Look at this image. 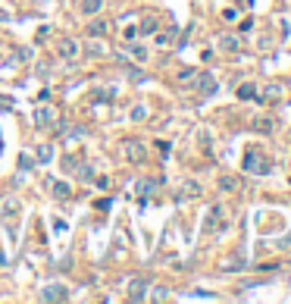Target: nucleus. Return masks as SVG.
Listing matches in <instances>:
<instances>
[{
    "label": "nucleus",
    "mask_w": 291,
    "mask_h": 304,
    "mask_svg": "<svg viewBox=\"0 0 291 304\" xmlns=\"http://www.w3.org/2000/svg\"><path fill=\"white\" fill-rule=\"evenodd\" d=\"M244 170H247V173H257V176H266V173H272V166L251 151V154H244Z\"/></svg>",
    "instance_id": "obj_1"
},
{
    "label": "nucleus",
    "mask_w": 291,
    "mask_h": 304,
    "mask_svg": "<svg viewBox=\"0 0 291 304\" xmlns=\"http://www.w3.org/2000/svg\"><path fill=\"white\" fill-rule=\"evenodd\" d=\"M41 298H44V301H66V298H69V289H66V285L63 282H54V285H47V289L44 292H41Z\"/></svg>",
    "instance_id": "obj_2"
},
{
    "label": "nucleus",
    "mask_w": 291,
    "mask_h": 304,
    "mask_svg": "<svg viewBox=\"0 0 291 304\" xmlns=\"http://www.w3.org/2000/svg\"><path fill=\"white\" fill-rule=\"evenodd\" d=\"M75 54H79V44H75L72 38H63V41H59V57H66V60H72Z\"/></svg>",
    "instance_id": "obj_3"
},
{
    "label": "nucleus",
    "mask_w": 291,
    "mask_h": 304,
    "mask_svg": "<svg viewBox=\"0 0 291 304\" xmlns=\"http://www.w3.org/2000/svg\"><path fill=\"white\" fill-rule=\"evenodd\" d=\"M107 31H110V22H104V19H94L88 25V38H100V35H107Z\"/></svg>",
    "instance_id": "obj_4"
},
{
    "label": "nucleus",
    "mask_w": 291,
    "mask_h": 304,
    "mask_svg": "<svg viewBox=\"0 0 291 304\" xmlns=\"http://www.w3.org/2000/svg\"><path fill=\"white\" fill-rule=\"evenodd\" d=\"M35 160L38 163H50V160H54V145H38L35 148Z\"/></svg>",
    "instance_id": "obj_5"
},
{
    "label": "nucleus",
    "mask_w": 291,
    "mask_h": 304,
    "mask_svg": "<svg viewBox=\"0 0 291 304\" xmlns=\"http://www.w3.org/2000/svg\"><path fill=\"white\" fill-rule=\"evenodd\" d=\"M54 122V110L50 107H41L38 113H35V125H50Z\"/></svg>",
    "instance_id": "obj_6"
},
{
    "label": "nucleus",
    "mask_w": 291,
    "mask_h": 304,
    "mask_svg": "<svg viewBox=\"0 0 291 304\" xmlns=\"http://www.w3.org/2000/svg\"><path fill=\"white\" fill-rule=\"evenodd\" d=\"M100 6H104V0H82V13L85 16H97Z\"/></svg>",
    "instance_id": "obj_7"
},
{
    "label": "nucleus",
    "mask_w": 291,
    "mask_h": 304,
    "mask_svg": "<svg viewBox=\"0 0 291 304\" xmlns=\"http://www.w3.org/2000/svg\"><path fill=\"white\" fill-rule=\"evenodd\" d=\"M198 88H201V94H213V91H216V82H213L210 75H201V79H198Z\"/></svg>",
    "instance_id": "obj_8"
},
{
    "label": "nucleus",
    "mask_w": 291,
    "mask_h": 304,
    "mask_svg": "<svg viewBox=\"0 0 291 304\" xmlns=\"http://www.w3.org/2000/svg\"><path fill=\"white\" fill-rule=\"evenodd\" d=\"M125 154L141 163V160H144V148H141V145H132V141H128V145H125Z\"/></svg>",
    "instance_id": "obj_9"
},
{
    "label": "nucleus",
    "mask_w": 291,
    "mask_h": 304,
    "mask_svg": "<svg viewBox=\"0 0 291 304\" xmlns=\"http://www.w3.org/2000/svg\"><path fill=\"white\" fill-rule=\"evenodd\" d=\"M144 285L147 279H132V298H144Z\"/></svg>",
    "instance_id": "obj_10"
},
{
    "label": "nucleus",
    "mask_w": 291,
    "mask_h": 304,
    "mask_svg": "<svg viewBox=\"0 0 291 304\" xmlns=\"http://www.w3.org/2000/svg\"><path fill=\"white\" fill-rule=\"evenodd\" d=\"M54 195L57 198H69V185H66V182H54Z\"/></svg>",
    "instance_id": "obj_11"
},
{
    "label": "nucleus",
    "mask_w": 291,
    "mask_h": 304,
    "mask_svg": "<svg viewBox=\"0 0 291 304\" xmlns=\"http://www.w3.org/2000/svg\"><path fill=\"white\" fill-rule=\"evenodd\" d=\"M219 185H222L226 191H235V188H238V182L232 179V176H222V179H219Z\"/></svg>",
    "instance_id": "obj_12"
},
{
    "label": "nucleus",
    "mask_w": 291,
    "mask_h": 304,
    "mask_svg": "<svg viewBox=\"0 0 291 304\" xmlns=\"http://www.w3.org/2000/svg\"><path fill=\"white\" fill-rule=\"evenodd\" d=\"M144 116H147V107H144V104H138V107H132V120H144Z\"/></svg>",
    "instance_id": "obj_13"
},
{
    "label": "nucleus",
    "mask_w": 291,
    "mask_h": 304,
    "mask_svg": "<svg viewBox=\"0 0 291 304\" xmlns=\"http://www.w3.org/2000/svg\"><path fill=\"white\" fill-rule=\"evenodd\" d=\"M79 176H82V179H94V170H91V166H82Z\"/></svg>",
    "instance_id": "obj_14"
},
{
    "label": "nucleus",
    "mask_w": 291,
    "mask_h": 304,
    "mask_svg": "<svg viewBox=\"0 0 291 304\" xmlns=\"http://www.w3.org/2000/svg\"><path fill=\"white\" fill-rule=\"evenodd\" d=\"M257 129H263V132H269V129H272V122H269V120H257Z\"/></svg>",
    "instance_id": "obj_15"
},
{
    "label": "nucleus",
    "mask_w": 291,
    "mask_h": 304,
    "mask_svg": "<svg viewBox=\"0 0 291 304\" xmlns=\"http://www.w3.org/2000/svg\"><path fill=\"white\" fill-rule=\"evenodd\" d=\"M132 54L138 57V60H144V57H147V54H144V47H138V44H132Z\"/></svg>",
    "instance_id": "obj_16"
},
{
    "label": "nucleus",
    "mask_w": 291,
    "mask_h": 304,
    "mask_svg": "<svg viewBox=\"0 0 291 304\" xmlns=\"http://www.w3.org/2000/svg\"><path fill=\"white\" fill-rule=\"evenodd\" d=\"M141 29H144V31H153V29H157V22H153V19H144Z\"/></svg>",
    "instance_id": "obj_17"
},
{
    "label": "nucleus",
    "mask_w": 291,
    "mask_h": 304,
    "mask_svg": "<svg viewBox=\"0 0 291 304\" xmlns=\"http://www.w3.org/2000/svg\"><path fill=\"white\" fill-rule=\"evenodd\" d=\"M222 47H226V50H235V47H238V41H232V38H226V41H222Z\"/></svg>",
    "instance_id": "obj_18"
},
{
    "label": "nucleus",
    "mask_w": 291,
    "mask_h": 304,
    "mask_svg": "<svg viewBox=\"0 0 291 304\" xmlns=\"http://www.w3.org/2000/svg\"><path fill=\"white\" fill-rule=\"evenodd\" d=\"M241 97H254V85H244L241 88Z\"/></svg>",
    "instance_id": "obj_19"
}]
</instances>
